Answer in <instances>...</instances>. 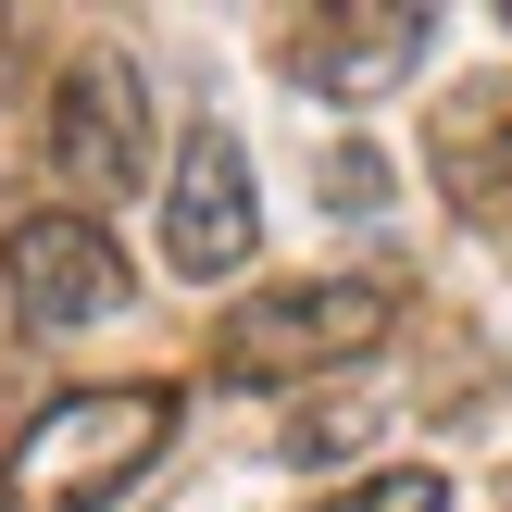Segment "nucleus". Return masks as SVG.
Segmentation results:
<instances>
[{
  "instance_id": "nucleus-3",
  "label": "nucleus",
  "mask_w": 512,
  "mask_h": 512,
  "mask_svg": "<svg viewBox=\"0 0 512 512\" xmlns=\"http://www.w3.org/2000/svg\"><path fill=\"white\" fill-rule=\"evenodd\" d=\"M0 288H13V313L38 338H75V325H113L138 300V275H125V250H113L100 213H25L0 238Z\"/></svg>"
},
{
  "instance_id": "nucleus-8",
  "label": "nucleus",
  "mask_w": 512,
  "mask_h": 512,
  "mask_svg": "<svg viewBox=\"0 0 512 512\" xmlns=\"http://www.w3.org/2000/svg\"><path fill=\"white\" fill-rule=\"evenodd\" d=\"M313 512H450V475L388 463V475H363V488H338V500H313Z\"/></svg>"
},
{
  "instance_id": "nucleus-5",
  "label": "nucleus",
  "mask_w": 512,
  "mask_h": 512,
  "mask_svg": "<svg viewBox=\"0 0 512 512\" xmlns=\"http://www.w3.org/2000/svg\"><path fill=\"white\" fill-rule=\"evenodd\" d=\"M263 250V200H250V150L225 125H200L175 150V188H163V263L175 275H238Z\"/></svg>"
},
{
  "instance_id": "nucleus-7",
  "label": "nucleus",
  "mask_w": 512,
  "mask_h": 512,
  "mask_svg": "<svg viewBox=\"0 0 512 512\" xmlns=\"http://www.w3.org/2000/svg\"><path fill=\"white\" fill-rule=\"evenodd\" d=\"M438 188L463 200L475 225H512V75L500 88H463L438 113Z\"/></svg>"
},
{
  "instance_id": "nucleus-9",
  "label": "nucleus",
  "mask_w": 512,
  "mask_h": 512,
  "mask_svg": "<svg viewBox=\"0 0 512 512\" xmlns=\"http://www.w3.org/2000/svg\"><path fill=\"white\" fill-rule=\"evenodd\" d=\"M325 213H388V163L375 150H325Z\"/></svg>"
},
{
  "instance_id": "nucleus-4",
  "label": "nucleus",
  "mask_w": 512,
  "mask_h": 512,
  "mask_svg": "<svg viewBox=\"0 0 512 512\" xmlns=\"http://www.w3.org/2000/svg\"><path fill=\"white\" fill-rule=\"evenodd\" d=\"M50 163H63L75 200H125L150 188V75L88 50V63L50 88Z\"/></svg>"
},
{
  "instance_id": "nucleus-10",
  "label": "nucleus",
  "mask_w": 512,
  "mask_h": 512,
  "mask_svg": "<svg viewBox=\"0 0 512 512\" xmlns=\"http://www.w3.org/2000/svg\"><path fill=\"white\" fill-rule=\"evenodd\" d=\"M500 38H512V13H500Z\"/></svg>"
},
{
  "instance_id": "nucleus-1",
  "label": "nucleus",
  "mask_w": 512,
  "mask_h": 512,
  "mask_svg": "<svg viewBox=\"0 0 512 512\" xmlns=\"http://www.w3.org/2000/svg\"><path fill=\"white\" fill-rule=\"evenodd\" d=\"M163 450H175V388H163V375L63 388L13 438V463H0V512H113Z\"/></svg>"
},
{
  "instance_id": "nucleus-6",
  "label": "nucleus",
  "mask_w": 512,
  "mask_h": 512,
  "mask_svg": "<svg viewBox=\"0 0 512 512\" xmlns=\"http://www.w3.org/2000/svg\"><path fill=\"white\" fill-rule=\"evenodd\" d=\"M425 50H438V13H300L288 25V75L313 100H388Z\"/></svg>"
},
{
  "instance_id": "nucleus-2",
  "label": "nucleus",
  "mask_w": 512,
  "mask_h": 512,
  "mask_svg": "<svg viewBox=\"0 0 512 512\" xmlns=\"http://www.w3.org/2000/svg\"><path fill=\"white\" fill-rule=\"evenodd\" d=\"M388 325H400L388 275H288V288H250L238 313L213 325V363L238 375V388H300V375L363 363Z\"/></svg>"
}]
</instances>
